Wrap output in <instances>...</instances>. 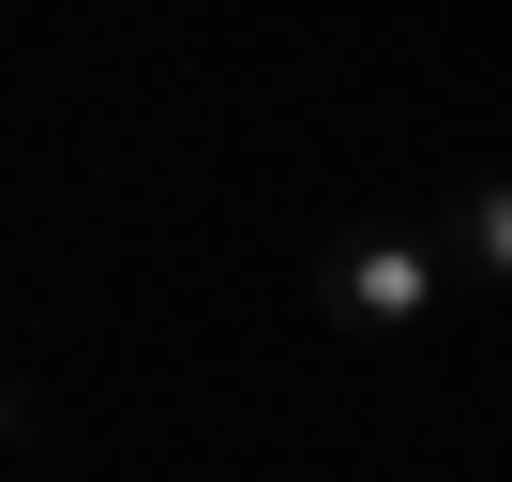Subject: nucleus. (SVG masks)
Masks as SVG:
<instances>
[{
  "label": "nucleus",
  "mask_w": 512,
  "mask_h": 482,
  "mask_svg": "<svg viewBox=\"0 0 512 482\" xmlns=\"http://www.w3.org/2000/svg\"><path fill=\"white\" fill-rule=\"evenodd\" d=\"M437 241H452V272H482V287H512V181H452V211H437Z\"/></svg>",
  "instance_id": "f03ea898"
},
{
  "label": "nucleus",
  "mask_w": 512,
  "mask_h": 482,
  "mask_svg": "<svg viewBox=\"0 0 512 482\" xmlns=\"http://www.w3.org/2000/svg\"><path fill=\"white\" fill-rule=\"evenodd\" d=\"M0 437H16V392H0Z\"/></svg>",
  "instance_id": "7ed1b4c3"
},
{
  "label": "nucleus",
  "mask_w": 512,
  "mask_h": 482,
  "mask_svg": "<svg viewBox=\"0 0 512 482\" xmlns=\"http://www.w3.org/2000/svg\"><path fill=\"white\" fill-rule=\"evenodd\" d=\"M437 287H452V241L437 226H347V241H317V317L362 332V347L437 332Z\"/></svg>",
  "instance_id": "f257e3e1"
}]
</instances>
